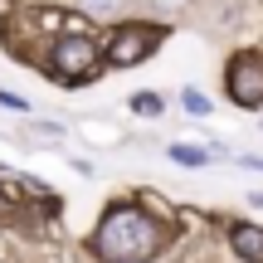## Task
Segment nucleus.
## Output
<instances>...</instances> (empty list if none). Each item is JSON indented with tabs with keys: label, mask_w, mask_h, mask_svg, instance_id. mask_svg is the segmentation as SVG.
I'll list each match as a JSON object with an SVG mask.
<instances>
[{
	"label": "nucleus",
	"mask_w": 263,
	"mask_h": 263,
	"mask_svg": "<svg viewBox=\"0 0 263 263\" xmlns=\"http://www.w3.org/2000/svg\"><path fill=\"white\" fill-rule=\"evenodd\" d=\"M166 224L161 219H151L146 210L137 205H107V215L98 219L93 229V254L103 263H151L166 249Z\"/></svg>",
	"instance_id": "f257e3e1"
},
{
	"label": "nucleus",
	"mask_w": 263,
	"mask_h": 263,
	"mask_svg": "<svg viewBox=\"0 0 263 263\" xmlns=\"http://www.w3.org/2000/svg\"><path fill=\"white\" fill-rule=\"evenodd\" d=\"M68 29H78V25L64 10H15L10 25H5V49L20 64H44L49 44H54L59 34H68Z\"/></svg>",
	"instance_id": "f03ea898"
},
{
	"label": "nucleus",
	"mask_w": 263,
	"mask_h": 263,
	"mask_svg": "<svg viewBox=\"0 0 263 263\" xmlns=\"http://www.w3.org/2000/svg\"><path fill=\"white\" fill-rule=\"evenodd\" d=\"M44 68L59 78V83H88V78L103 68V49H98L83 29H68V34H59L54 44H49Z\"/></svg>",
	"instance_id": "7ed1b4c3"
},
{
	"label": "nucleus",
	"mask_w": 263,
	"mask_h": 263,
	"mask_svg": "<svg viewBox=\"0 0 263 263\" xmlns=\"http://www.w3.org/2000/svg\"><path fill=\"white\" fill-rule=\"evenodd\" d=\"M156 44H161V29H156V25H122V29H112V39H107L103 64L132 68V64H141Z\"/></svg>",
	"instance_id": "20e7f679"
},
{
	"label": "nucleus",
	"mask_w": 263,
	"mask_h": 263,
	"mask_svg": "<svg viewBox=\"0 0 263 263\" xmlns=\"http://www.w3.org/2000/svg\"><path fill=\"white\" fill-rule=\"evenodd\" d=\"M224 88L239 107H263V59L258 54H239L224 68Z\"/></svg>",
	"instance_id": "39448f33"
},
{
	"label": "nucleus",
	"mask_w": 263,
	"mask_h": 263,
	"mask_svg": "<svg viewBox=\"0 0 263 263\" xmlns=\"http://www.w3.org/2000/svg\"><path fill=\"white\" fill-rule=\"evenodd\" d=\"M229 249L244 263H263V229L258 224H229Z\"/></svg>",
	"instance_id": "423d86ee"
},
{
	"label": "nucleus",
	"mask_w": 263,
	"mask_h": 263,
	"mask_svg": "<svg viewBox=\"0 0 263 263\" xmlns=\"http://www.w3.org/2000/svg\"><path fill=\"white\" fill-rule=\"evenodd\" d=\"M171 161H176V166H210V151H200V146H171Z\"/></svg>",
	"instance_id": "0eeeda50"
},
{
	"label": "nucleus",
	"mask_w": 263,
	"mask_h": 263,
	"mask_svg": "<svg viewBox=\"0 0 263 263\" xmlns=\"http://www.w3.org/2000/svg\"><path fill=\"white\" fill-rule=\"evenodd\" d=\"M185 112L205 117V112H210V98H205V93H195V88H185Z\"/></svg>",
	"instance_id": "6e6552de"
},
{
	"label": "nucleus",
	"mask_w": 263,
	"mask_h": 263,
	"mask_svg": "<svg viewBox=\"0 0 263 263\" xmlns=\"http://www.w3.org/2000/svg\"><path fill=\"white\" fill-rule=\"evenodd\" d=\"M83 10H93V15H117L122 10V0H78Z\"/></svg>",
	"instance_id": "1a4fd4ad"
},
{
	"label": "nucleus",
	"mask_w": 263,
	"mask_h": 263,
	"mask_svg": "<svg viewBox=\"0 0 263 263\" xmlns=\"http://www.w3.org/2000/svg\"><path fill=\"white\" fill-rule=\"evenodd\" d=\"M132 107H137V112H151V117H156V112H161V98H156V93H137V98H132Z\"/></svg>",
	"instance_id": "9d476101"
},
{
	"label": "nucleus",
	"mask_w": 263,
	"mask_h": 263,
	"mask_svg": "<svg viewBox=\"0 0 263 263\" xmlns=\"http://www.w3.org/2000/svg\"><path fill=\"white\" fill-rule=\"evenodd\" d=\"M0 107H15V112H29V103L20 93H5V88H0Z\"/></svg>",
	"instance_id": "9b49d317"
},
{
	"label": "nucleus",
	"mask_w": 263,
	"mask_h": 263,
	"mask_svg": "<svg viewBox=\"0 0 263 263\" xmlns=\"http://www.w3.org/2000/svg\"><path fill=\"white\" fill-rule=\"evenodd\" d=\"M0 15H15V0H0Z\"/></svg>",
	"instance_id": "f8f14e48"
},
{
	"label": "nucleus",
	"mask_w": 263,
	"mask_h": 263,
	"mask_svg": "<svg viewBox=\"0 0 263 263\" xmlns=\"http://www.w3.org/2000/svg\"><path fill=\"white\" fill-rule=\"evenodd\" d=\"M5 210H10V205H5V190H0V215H5Z\"/></svg>",
	"instance_id": "ddd939ff"
}]
</instances>
